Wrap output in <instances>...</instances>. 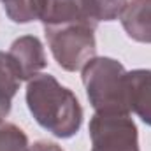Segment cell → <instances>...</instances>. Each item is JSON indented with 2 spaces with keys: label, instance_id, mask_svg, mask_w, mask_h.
Masks as SVG:
<instances>
[{
  "label": "cell",
  "instance_id": "obj_12",
  "mask_svg": "<svg viewBox=\"0 0 151 151\" xmlns=\"http://www.w3.org/2000/svg\"><path fill=\"white\" fill-rule=\"evenodd\" d=\"M128 0H90V18L95 25L114 21L125 11Z\"/></svg>",
  "mask_w": 151,
  "mask_h": 151
},
{
  "label": "cell",
  "instance_id": "obj_11",
  "mask_svg": "<svg viewBox=\"0 0 151 151\" xmlns=\"http://www.w3.org/2000/svg\"><path fill=\"white\" fill-rule=\"evenodd\" d=\"M30 142L25 130L14 123L0 121V151H28Z\"/></svg>",
  "mask_w": 151,
  "mask_h": 151
},
{
  "label": "cell",
  "instance_id": "obj_5",
  "mask_svg": "<svg viewBox=\"0 0 151 151\" xmlns=\"http://www.w3.org/2000/svg\"><path fill=\"white\" fill-rule=\"evenodd\" d=\"M9 56L14 62L18 74L21 81H30L32 77L40 74L46 65V51L40 42V39L35 35H21L18 37L9 47Z\"/></svg>",
  "mask_w": 151,
  "mask_h": 151
},
{
  "label": "cell",
  "instance_id": "obj_8",
  "mask_svg": "<svg viewBox=\"0 0 151 151\" xmlns=\"http://www.w3.org/2000/svg\"><path fill=\"white\" fill-rule=\"evenodd\" d=\"M72 21L95 25L90 18V0H47L42 25H60Z\"/></svg>",
  "mask_w": 151,
  "mask_h": 151
},
{
  "label": "cell",
  "instance_id": "obj_1",
  "mask_svg": "<svg viewBox=\"0 0 151 151\" xmlns=\"http://www.w3.org/2000/svg\"><path fill=\"white\" fill-rule=\"evenodd\" d=\"M27 107L34 119L58 139H70L83 125V107L76 93L55 76L40 72L27 81Z\"/></svg>",
  "mask_w": 151,
  "mask_h": 151
},
{
  "label": "cell",
  "instance_id": "obj_13",
  "mask_svg": "<svg viewBox=\"0 0 151 151\" xmlns=\"http://www.w3.org/2000/svg\"><path fill=\"white\" fill-rule=\"evenodd\" d=\"M28 151H63L56 142H51V141H37L30 146Z\"/></svg>",
  "mask_w": 151,
  "mask_h": 151
},
{
  "label": "cell",
  "instance_id": "obj_6",
  "mask_svg": "<svg viewBox=\"0 0 151 151\" xmlns=\"http://www.w3.org/2000/svg\"><path fill=\"white\" fill-rule=\"evenodd\" d=\"M127 102L130 113L151 127V69L127 70Z\"/></svg>",
  "mask_w": 151,
  "mask_h": 151
},
{
  "label": "cell",
  "instance_id": "obj_4",
  "mask_svg": "<svg viewBox=\"0 0 151 151\" xmlns=\"http://www.w3.org/2000/svg\"><path fill=\"white\" fill-rule=\"evenodd\" d=\"M88 132L91 151H141L139 130L130 113H95Z\"/></svg>",
  "mask_w": 151,
  "mask_h": 151
},
{
  "label": "cell",
  "instance_id": "obj_10",
  "mask_svg": "<svg viewBox=\"0 0 151 151\" xmlns=\"http://www.w3.org/2000/svg\"><path fill=\"white\" fill-rule=\"evenodd\" d=\"M21 84V77L9 53L0 51V107L11 111L12 99L16 97Z\"/></svg>",
  "mask_w": 151,
  "mask_h": 151
},
{
  "label": "cell",
  "instance_id": "obj_3",
  "mask_svg": "<svg viewBox=\"0 0 151 151\" xmlns=\"http://www.w3.org/2000/svg\"><path fill=\"white\" fill-rule=\"evenodd\" d=\"M97 25L72 21L60 25H44L47 47L60 69L67 72L81 70L97 53Z\"/></svg>",
  "mask_w": 151,
  "mask_h": 151
},
{
  "label": "cell",
  "instance_id": "obj_9",
  "mask_svg": "<svg viewBox=\"0 0 151 151\" xmlns=\"http://www.w3.org/2000/svg\"><path fill=\"white\" fill-rule=\"evenodd\" d=\"M7 18L12 23L27 25L32 21H42L47 0H0Z\"/></svg>",
  "mask_w": 151,
  "mask_h": 151
},
{
  "label": "cell",
  "instance_id": "obj_7",
  "mask_svg": "<svg viewBox=\"0 0 151 151\" xmlns=\"http://www.w3.org/2000/svg\"><path fill=\"white\" fill-rule=\"evenodd\" d=\"M119 21L132 40L151 44V0H128Z\"/></svg>",
  "mask_w": 151,
  "mask_h": 151
},
{
  "label": "cell",
  "instance_id": "obj_2",
  "mask_svg": "<svg viewBox=\"0 0 151 151\" xmlns=\"http://www.w3.org/2000/svg\"><path fill=\"white\" fill-rule=\"evenodd\" d=\"M81 79L95 113H130L127 102V69L111 56H95L83 69Z\"/></svg>",
  "mask_w": 151,
  "mask_h": 151
}]
</instances>
